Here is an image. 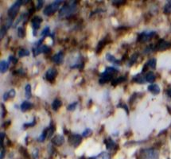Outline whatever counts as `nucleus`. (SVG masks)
<instances>
[{"mask_svg":"<svg viewBox=\"0 0 171 159\" xmlns=\"http://www.w3.org/2000/svg\"><path fill=\"white\" fill-rule=\"evenodd\" d=\"M76 4V2H69V3H66L62 8L60 9V13H59V17H65V16H68L75 10Z\"/></svg>","mask_w":171,"mask_h":159,"instance_id":"f257e3e1","label":"nucleus"},{"mask_svg":"<svg viewBox=\"0 0 171 159\" xmlns=\"http://www.w3.org/2000/svg\"><path fill=\"white\" fill-rule=\"evenodd\" d=\"M61 3H62V1H54V3H52L51 4L48 5L44 9V14L45 15H47V16L52 15L59 8V6Z\"/></svg>","mask_w":171,"mask_h":159,"instance_id":"f03ea898","label":"nucleus"},{"mask_svg":"<svg viewBox=\"0 0 171 159\" xmlns=\"http://www.w3.org/2000/svg\"><path fill=\"white\" fill-rule=\"evenodd\" d=\"M22 4H23V1L18 0L17 2H15L12 6H10L8 10V15L10 19H13L16 17V15L18 14V11Z\"/></svg>","mask_w":171,"mask_h":159,"instance_id":"7ed1b4c3","label":"nucleus"},{"mask_svg":"<svg viewBox=\"0 0 171 159\" xmlns=\"http://www.w3.org/2000/svg\"><path fill=\"white\" fill-rule=\"evenodd\" d=\"M142 153L145 159H158V152L153 148L143 150Z\"/></svg>","mask_w":171,"mask_h":159,"instance_id":"20e7f679","label":"nucleus"},{"mask_svg":"<svg viewBox=\"0 0 171 159\" xmlns=\"http://www.w3.org/2000/svg\"><path fill=\"white\" fill-rule=\"evenodd\" d=\"M156 34L155 31H143L138 36V41L140 42H147Z\"/></svg>","mask_w":171,"mask_h":159,"instance_id":"39448f33","label":"nucleus"},{"mask_svg":"<svg viewBox=\"0 0 171 159\" xmlns=\"http://www.w3.org/2000/svg\"><path fill=\"white\" fill-rule=\"evenodd\" d=\"M170 42H166L165 40L162 39L159 41L158 43L156 45V46H155V50H158V51H163V50H165V49L170 48Z\"/></svg>","mask_w":171,"mask_h":159,"instance_id":"423d86ee","label":"nucleus"},{"mask_svg":"<svg viewBox=\"0 0 171 159\" xmlns=\"http://www.w3.org/2000/svg\"><path fill=\"white\" fill-rule=\"evenodd\" d=\"M82 138L80 135H71L69 137V141L70 142V144L73 146V147H77L81 144Z\"/></svg>","mask_w":171,"mask_h":159,"instance_id":"0eeeda50","label":"nucleus"},{"mask_svg":"<svg viewBox=\"0 0 171 159\" xmlns=\"http://www.w3.org/2000/svg\"><path fill=\"white\" fill-rule=\"evenodd\" d=\"M42 18L39 16H35V17H33V19H32V27H33V31H34V33H33V35L35 36V31H36L38 29H39L40 25L42 23Z\"/></svg>","mask_w":171,"mask_h":159,"instance_id":"6e6552de","label":"nucleus"},{"mask_svg":"<svg viewBox=\"0 0 171 159\" xmlns=\"http://www.w3.org/2000/svg\"><path fill=\"white\" fill-rule=\"evenodd\" d=\"M57 74V70L55 69H49L46 72L45 74V77H46V80L49 82H54V81L55 80V77Z\"/></svg>","mask_w":171,"mask_h":159,"instance_id":"1a4fd4ad","label":"nucleus"},{"mask_svg":"<svg viewBox=\"0 0 171 159\" xmlns=\"http://www.w3.org/2000/svg\"><path fill=\"white\" fill-rule=\"evenodd\" d=\"M52 143L55 146L60 147L65 142V138L62 135H56L55 137L52 138Z\"/></svg>","mask_w":171,"mask_h":159,"instance_id":"9d476101","label":"nucleus"},{"mask_svg":"<svg viewBox=\"0 0 171 159\" xmlns=\"http://www.w3.org/2000/svg\"><path fill=\"white\" fill-rule=\"evenodd\" d=\"M52 59H53V61H54V63L57 64V65H60V64L63 62L64 60L63 53L61 52H59L57 54H55Z\"/></svg>","mask_w":171,"mask_h":159,"instance_id":"9b49d317","label":"nucleus"},{"mask_svg":"<svg viewBox=\"0 0 171 159\" xmlns=\"http://www.w3.org/2000/svg\"><path fill=\"white\" fill-rule=\"evenodd\" d=\"M147 89L149 92H150L151 93H153L154 95H158L159 92H160V87L158 84H152L148 86Z\"/></svg>","mask_w":171,"mask_h":159,"instance_id":"f8f14e48","label":"nucleus"},{"mask_svg":"<svg viewBox=\"0 0 171 159\" xmlns=\"http://www.w3.org/2000/svg\"><path fill=\"white\" fill-rule=\"evenodd\" d=\"M112 75H108V74H105V73H104L103 72L102 74H101V77L99 80V84H105L107 83L108 81H110L112 79Z\"/></svg>","mask_w":171,"mask_h":159,"instance_id":"ddd939ff","label":"nucleus"},{"mask_svg":"<svg viewBox=\"0 0 171 159\" xmlns=\"http://www.w3.org/2000/svg\"><path fill=\"white\" fill-rule=\"evenodd\" d=\"M104 143H105L106 148H107L108 150H112L115 147H116L115 142L110 138H108V139H105V140H104Z\"/></svg>","mask_w":171,"mask_h":159,"instance_id":"4468645a","label":"nucleus"},{"mask_svg":"<svg viewBox=\"0 0 171 159\" xmlns=\"http://www.w3.org/2000/svg\"><path fill=\"white\" fill-rule=\"evenodd\" d=\"M145 79L146 81L149 82V83H153L154 81H155L156 76L154 75V73L153 72H148L145 76Z\"/></svg>","mask_w":171,"mask_h":159,"instance_id":"2eb2a0df","label":"nucleus"},{"mask_svg":"<svg viewBox=\"0 0 171 159\" xmlns=\"http://www.w3.org/2000/svg\"><path fill=\"white\" fill-rule=\"evenodd\" d=\"M133 81L137 84H145L146 79H145V76H142L141 74H137L133 77Z\"/></svg>","mask_w":171,"mask_h":159,"instance_id":"dca6fc26","label":"nucleus"},{"mask_svg":"<svg viewBox=\"0 0 171 159\" xmlns=\"http://www.w3.org/2000/svg\"><path fill=\"white\" fill-rule=\"evenodd\" d=\"M106 58H107V60H108V61H110L111 63L116 64V65H120V60H117L114 56H112V55L110 53H107V55H106Z\"/></svg>","mask_w":171,"mask_h":159,"instance_id":"f3484780","label":"nucleus"},{"mask_svg":"<svg viewBox=\"0 0 171 159\" xmlns=\"http://www.w3.org/2000/svg\"><path fill=\"white\" fill-rule=\"evenodd\" d=\"M88 159H110V156H109V154L108 153L102 152L101 153H99V155L93 157V158H90Z\"/></svg>","mask_w":171,"mask_h":159,"instance_id":"a211bd4d","label":"nucleus"},{"mask_svg":"<svg viewBox=\"0 0 171 159\" xmlns=\"http://www.w3.org/2000/svg\"><path fill=\"white\" fill-rule=\"evenodd\" d=\"M61 105H62V102L60 101V99H54V102L52 103V107H53L54 110H58L61 107Z\"/></svg>","mask_w":171,"mask_h":159,"instance_id":"6ab92c4d","label":"nucleus"},{"mask_svg":"<svg viewBox=\"0 0 171 159\" xmlns=\"http://www.w3.org/2000/svg\"><path fill=\"white\" fill-rule=\"evenodd\" d=\"M127 78L125 76H120V77H118V78H115L114 80H112L111 81V84L112 85H116L118 84H120V83H123L124 81H126Z\"/></svg>","mask_w":171,"mask_h":159,"instance_id":"aec40b11","label":"nucleus"},{"mask_svg":"<svg viewBox=\"0 0 171 159\" xmlns=\"http://www.w3.org/2000/svg\"><path fill=\"white\" fill-rule=\"evenodd\" d=\"M0 68H1V72H5L9 68V64L6 60H2L0 64Z\"/></svg>","mask_w":171,"mask_h":159,"instance_id":"412c9836","label":"nucleus"},{"mask_svg":"<svg viewBox=\"0 0 171 159\" xmlns=\"http://www.w3.org/2000/svg\"><path fill=\"white\" fill-rule=\"evenodd\" d=\"M31 107H32V103H30L28 101H24V102L22 103L21 110L22 111H26L27 110H29Z\"/></svg>","mask_w":171,"mask_h":159,"instance_id":"4be33fe9","label":"nucleus"},{"mask_svg":"<svg viewBox=\"0 0 171 159\" xmlns=\"http://www.w3.org/2000/svg\"><path fill=\"white\" fill-rule=\"evenodd\" d=\"M118 72V70L116 69H115L113 67H108L106 68L105 71L104 72V73L105 74H108V75H113L115 73Z\"/></svg>","mask_w":171,"mask_h":159,"instance_id":"5701e85b","label":"nucleus"},{"mask_svg":"<svg viewBox=\"0 0 171 159\" xmlns=\"http://www.w3.org/2000/svg\"><path fill=\"white\" fill-rule=\"evenodd\" d=\"M164 13L166 15L171 14V1H168L164 6Z\"/></svg>","mask_w":171,"mask_h":159,"instance_id":"b1692460","label":"nucleus"},{"mask_svg":"<svg viewBox=\"0 0 171 159\" xmlns=\"http://www.w3.org/2000/svg\"><path fill=\"white\" fill-rule=\"evenodd\" d=\"M147 65L148 67H150L151 69H155L156 68V64H157V60L155 58H152V59H150L149 60V61L147 62Z\"/></svg>","mask_w":171,"mask_h":159,"instance_id":"393cba45","label":"nucleus"},{"mask_svg":"<svg viewBox=\"0 0 171 159\" xmlns=\"http://www.w3.org/2000/svg\"><path fill=\"white\" fill-rule=\"evenodd\" d=\"M48 131L49 128H47V129H45V131L42 133V135H41V136H40L39 138H38V141H39L40 142H42L45 141V139L46 138V137L48 136Z\"/></svg>","mask_w":171,"mask_h":159,"instance_id":"a878e982","label":"nucleus"},{"mask_svg":"<svg viewBox=\"0 0 171 159\" xmlns=\"http://www.w3.org/2000/svg\"><path fill=\"white\" fill-rule=\"evenodd\" d=\"M30 55V52L28 51L27 49H22L18 51V56L20 57H25V56H29Z\"/></svg>","mask_w":171,"mask_h":159,"instance_id":"bb28decb","label":"nucleus"},{"mask_svg":"<svg viewBox=\"0 0 171 159\" xmlns=\"http://www.w3.org/2000/svg\"><path fill=\"white\" fill-rule=\"evenodd\" d=\"M26 96L27 98L31 97V86L30 84H27L26 86Z\"/></svg>","mask_w":171,"mask_h":159,"instance_id":"cd10ccee","label":"nucleus"},{"mask_svg":"<svg viewBox=\"0 0 171 159\" xmlns=\"http://www.w3.org/2000/svg\"><path fill=\"white\" fill-rule=\"evenodd\" d=\"M138 57V55L137 53H135L132 55L131 57V60H130L129 61V66H131L132 65L135 63V61H136V60H137Z\"/></svg>","mask_w":171,"mask_h":159,"instance_id":"c85d7f7f","label":"nucleus"},{"mask_svg":"<svg viewBox=\"0 0 171 159\" xmlns=\"http://www.w3.org/2000/svg\"><path fill=\"white\" fill-rule=\"evenodd\" d=\"M92 134V130L90 128H87V129L84 131V132L82 133V136L83 137H85V138H87V137H89L91 136Z\"/></svg>","mask_w":171,"mask_h":159,"instance_id":"c756f323","label":"nucleus"},{"mask_svg":"<svg viewBox=\"0 0 171 159\" xmlns=\"http://www.w3.org/2000/svg\"><path fill=\"white\" fill-rule=\"evenodd\" d=\"M106 44V41L105 40H103V41H101V42H99V45H98V46H97V52H99L101 49H102L104 47V45H105Z\"/></svg>","mask_w":171,"mask_h":159,"instance_id":"7c9ffc66","label":"nucleus"},{"mask_svg":"<svg viewBox=\"0 0 171 159\" xmlns=\"http://www.w3.org/2000/svg\"><path fill=\"white\" fill-rule=\"evenodd\" d=\"M76 105H77V102H74L72 103H71V104H69V105L67 107L68 111H73V110H75Z\"/></svg>","mask_w":171,"mask_h":159,"instance_id":"2f4dec72","label":"nucleus"},{"mask_svg":"<svg viewBox=\"0 0 171 159\" xmlns=\"http://www.w3.org/2000/svg\"><path fill=\"white\" fill-rule=\"evenodd\" d=\"M47 35H49V27H45L44 30H42V36H43V37H45V36Z\"/></svg>","mask_w":171,"mask_h":159,"instance_id":"473e14b6","label":"nucleus"},{"mask_svg":"<svg viewBox=\"0 0 171 159\" xmlns=\"http://www.w3.org/2000/svg\"><path fill=\"white\" fill-rule=\"evenodd\" d=\"M18 36L20 37H23L25 35V33H24V30L22 28V27H19L18 29Z\"/></svg>","mask_w":171,"mask_h":159,"instance_id":"72a5a7b5","label":"nucleus"},{"mask_svg":"<svg viewBox=\"0 0 171 159\" xmlns=\"http://www.w3.org/2000/svg\"><path fill=\"white\" fill-rule=\"evenodd\" d=\"M35 123H36V121H35V119H34L32 123H26V124H24V125H23V127L26 128V127H30V126H33L34 125H35Z\"/></svg>","mask_w":171,"mask_h":159,"instance_id":"f704fd0d","label":"nucleus"},{"mask_svg":"<svg viewBox=\"0 0 171 159\" xmlns=\"http://www.w3.org/2000/svg\"><path fill=\"white\" fill-rule=\"evenodd\" d=\"M16 95V92H15V89H10V90L8 92V96H9V98H14Z\"/></svg>","mask_w":171,"mask_h":159,"instance_id":"c9c22d12","label":"nucleus"},{"mask_svg":"<svg viewBox=\"0 0 171 159\" xmlns=\"http://www.w3.org/2000/svg\"><path fill=\"white\" fill-rule=\"evenodd\" d=\"M1 107H2V108H1V116H2V118H3L5 115H6V109H5V108H4V105H3V103L1 104Z\"/></svg>","mask_w":171,"mask_h":159,"instance_id":"e433bc0d","label":"nucleus"},{"mask_svg":"<svg viewBox=\"0 0 171 159\" xmlns=\"http://www.w3.org/2000/svg\"><path fill=\"white\" fill-rule=\"evenodd\" d=\"M33 159H38V150L35 149L33 151Z\"/></svg>","mask_w":171,"mask_h":159,"instance_id":"4c0bfd02","label":"nucleus"},{"mask_svg":"<svg viewBox=\"0 0 171 159\" xmlns=\"http://www.w3.org/2000/svg\"><path fill=\"white\" fill-rule=\"evenodd\" d=\"M6 26H4L2 27V29H1V38H3V36H4V33H6Z\"/></svg>","mask_w":171,"mask_h":159,"instance_id":"58836bf2","label":"nucleus"},{"mask_svg":"<svg viewBox=\"0 0 171 159\" xmlns=\"http://www.w3.org/2000/svg\"><path fill=\"white\" fill-rule=\"evenodd\" d=\"M37 3H38V5H37V10H39L42 8V5L44 3V1H38Z\"/></svg>","mask_w":171,"mask_h":159,"instance_id":"ea45409f","label":"nucleus"},{"mask_svg":"<svg viewBox=\"0 0 171 159\" xmlns=\"http://www.w3.org/2000/svg\"><path fill=\"white\" fill-rule=\"evenodd\" d=\"M9 59H10V61H11V62H12V63H14V64H16L17 62H18V60H17V58H15V57H14V56H10Z\"/></svg>","mask_w":171,"mask_h":159,"instance_id":"a19ab883","label":"nucleus"},{"mask_svg":"<svg viewBox=\"0 0 171 159\" xmlns=\"http://www.w3.org/2000/svg\"><path fill=\"white\" fill-rule=\"evenodd\" d=\"M112 3L115 4V5H121V4L125 3V1H114V2H112Z\"/></svg>","mask_w":171,"mask_h":159,"instance_id":"79ce46f5","label":"nucleus"},{"mask_svg":"<svg viewBox=\"0 0 171 159\" xmlns=\"http://www.w3.org/2000/svg\"><path fill=\"white\" fill-rule=\"evenodd\" d=\"M4 155H5V150H3V148H2V149H1V158H0L3 159Z\"/></svg>","mask_w":171,"mask_h":159,"instance_id":"37998d69","label":"nucleus"},{"mask_svg":"<svg viewBox=\"0 0 171 159\" xmlns=\"http://www.w3.org/2000/svg\"><path fill=\"white\" fill-rule=\"evenodd\" d=\"M9 98V96H8V92H6L4 94V96H3V99L4 100H7Z\"/></svg>","mask_w":171,"mask_h":159,"instance_id":"c03bdc74","label":"nucleus"},{"mask_svg":"<svg viewBox=\"0 0 171 159\" xmlns=\"http://www.w3.org/2000/svg\"><path fill=\"white\" fill-rule=\"evenodd\" d=\"M166 93H167V96H168L169 97H171V88H169L168 90H167V92H166Z\"/></svg>","mask_w":171,"mask_h":159,"instance_id":"a18cd8bd","label":"nucleus"}]
</instances>
